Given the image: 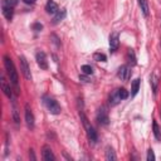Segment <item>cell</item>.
I'll use <instances>...</instances> for the list:
<instances>
[{"mask_svg": "<svg viewBox=\"0 0 161 161\" xmlns=\"http://www.w3.org/2000/svg\"><path fill=\"white\" fill-rule=\"evenodd\" d=\"M4 66H5V69H7V73L10 78V82L18 88V72L15 69V66L13 63V60L9 55H4Z\"/></svg>", "mask_w": 161, "mask_h": 161, "instance_id": "obj_1", "label": "cell"}, {"mask_svg": "<svg viewBox=\"0 0 161 161\" xmlns=\"http://www.w3.org/2000/svg\"><path fill=\"white\" fill-rule=\"evenodd\" d=\"M79 117H80V121H82V124H83V127L86 130V133H87V137L89 140V142L92 144H96L97 142V132L96 130L93 128V126L89 124V121L88 118L86 117V115L83 112H79Z\"/></svg>", "mask_w": 161, "mask_h": 161, "instance_id": "obj_2", "label": "cell"}, {"mask_svg": "<svg viewBox=\"0 0 161 161\" xmlns=\"http://www.w3.org/2000/svg\"><path fill=\"white\" fill-rule=\"evenodd\" d=\"M44 105L47 107V110L52 113V115H59L60 113V106L58 105V102L54 99V98H50V97H44Z\"/></svg>", "mask_w": 161, "mask_h": 161, "instance_id": "obj_3", "label": "cell"}, {"mask_svg": "<svg viewBox=\"0 0 161 161\" xmlns=\"http://www.w3.org/2000/svg\"><path fill=\"white\" fill-rule=\"evenodd\" d=\"M97 121L101 124V125H108L110 122V117H108V111H107V107L106 106H101L97 111Z\"/></svg>", "mask_w": 161, "mask_h": 161, "instance_id": "obj_4", "label": "cell"}, {"mask_svg": "<svg viewBox=\"0 0 161 161\" xmlns=\"http://www.w3.org/2000/svg\"><path fill=\"white\" fill-rule=\"evenodd\" d=\"M19 60H20V69H22V73L24 76V78L27 80H32V73H30V68L28 66V62L24 55H20L19 57Z\"/></svg>", "mask_w": 161, "mask_h": 161, "instance_id": "obj_5", "label": "cell"}, {"mask_svg": "<svg viewBox=\"0 0 161 161\" xmlns=\"http://www.w3.org/2000/svg\"><path fill=\"white\" fill-rule=\"evenodd\" d=\"M131 68L128 67V66H121L120 68H118V72H117V76H118V78L121 79V80H128L130 79V77H131Z\"/></svg>", "mask_w": 161, "mask_h": 161, "instance_id": "obj_6", "label": "cell"}, {"mask_svg": "<svg viewBox=\"0 0 161 161\" xmlns=\"http://www.w3.org/2000/svg\"><path fill=\"white\" fill-rule=\"evenodd\" d=\"M35 59H37V63L40 68L44 71L48 69V60H47V55L44 52H38L35 55Z\"/></svg>", "mask_w": 161, "mask_h": 161, "instance_id": "obj_7", "label": "cell"}, {"mask_svg": "<svg viewBox=\"0 0 161 161\" xmlns=\"http://www.w3.org/2000/svg\"><path fill=\"white\" fill-rule=\"evenodd\" d=\"M120 46V38L117 33H112L110 35V50L111 52H116Z\"/></svg>", "mask_w": 161, "mask_h": 161, "instance_id": "obj_8", "label": "cell"}, {"mask_svg": "<svg viewBox=\"0 0 161 161\" xmlns=\"http://www.w3.org/2000/svg\"><path fill=\"white\" fill-rule=\"evenodd\" d=\"M25 122L29 128L34 127V116H33V112H32L29 105H25Z\"/></svg>", "mask_w": 161, "mask_h": 161, "instance_id": "obj_9", "label": "cell"}, {"mask_svg": "<svg viewBox=\"0 0 161 161\" xmlns=\"http://www.w3.org/2000/svg\"><path fill=\"white\" fill-rule=\"evenodd\" d=\"M42 156H43V160H46V161H54L55 160V156H54V154H53V151L49 146H43Z\"/></svg>", "mask_w": 161, "mask_h": 161, "instance_id": "obj_10", "label": "cell"}, {"mask_svg": "<svg viewBox=\"0 0 161 161\" xmlns=\"http://www.w3.org/2000/svg\"><path fill=\"white\" fill-rule=\"evenodd\" d=\"M108 101H110V105H111V106H116V105H118V103L121 102V101H122V98H121V96H120V93H118V89H116V91H113V92L111 93Z\"/></svg>", "mask_w": 161, "mask_h": 161, "instance_id": "obj_11", "label": "cell"}, {"mask_svg": "<svg viewBox=\"0 0 161 161\" xmlns=\"http://www.w3.org/2000/svg\"><path fill=\"white\" fill-rule=\"evenodd\" d=\"M46 10H47V13H49V14H57V13L59 11L57 3L53 2V0H48V3L46 4Z\"/></svg>", "mask_w": 161, "mask_h": 161, "instance_id": "obj_12", "label": "cell"}, {"mask_svg": "<svg viewBox=\"0 0 161 161\" xmlns=\"http://www.w3.org/2000/svg\"><path fill=\"white\" fill-rule=\"evenodd\" d=\"M66 15H67L66 9H60L57 14H54V18H53V24H58L59 22H62V20L66 18Z\"/></svg>", "mask_w": 161, "mask_h": 161, "instance_id": "obj_13", "label": "cell"}, {"mask_svg": "<svg viewBox=\"0 0 161 161\" xmlns=\"http://www.w3.org/2000/svg\"><path fill=\"white\" fill-rule=\"evenodd\" d=\"M2 10H3V15L5 16L7 20H11L13 19L14 8H11V7H2Z\"/></svg>", "mask_w": 161, "mask_h": 161, "instance_id": "obj_14", "label": "cell"}, {"mask_svg": "<svg viewBox=\"0 0 161 161\" xmlns=\"http://www.w3.org/2000/svg\"><path fill=\"white\" fill-rule=\"evenodd\" d=\"M2 88H3V91H4V93H5V96H7L8 98H13V92H11V88H10V86H8V85H7L5 79H4V77H2Z\"/></svg>", "mask_w": 161, "mask_h": 161, "instance_id": "obj_15", "label": "cell"}, {"mask_svg": "<svg viewBox=\"0 0 161 161\" xmlns=\"http://www.w3.org/2000/svg\"><path fill=\"white\" fill-rule=\"evenodd\" d=\"M138 5L141 8V11H142V14L145 16H149V3H147V0H138Z\"/></svg>", "mask_w": 161, "mask_h": 161, "instance_id": "obj_16", "label": "cell"}, {"mask_svg": "<svg viewBox=\"0 0 161 161\" xmlns=\"http://www.w3.org/2000/svg\"><path fill=\"white\" fill-rule=\"evenodd\" d=\"M138 89H140V78H136L132 82V85H131V96L135 97L137 94Z\"/></svg>", "mask_w": 161, "mask_h": 161, "instance_id": "obj_17", "label": "cell"}, {"mask_svg": "<svg viewBox=\"0 0 161 161\" xmlns=\"http://www.w3.org/2000/svg\"><path fill=\"white\" fill-rule=\"evenodd\" d=\"M116 159H117V156H116L113 149L112 147H107L106 149V160L107 161H115Z\"/></svg>", "mask_w": 161, "mask_h": 161, "instance_id": "obj_18", "label": "cell"}, {"mask_svg": "<svg viewBox=\"0 0 161 161\" xmlns=\"http://www.w3.org/2000/svg\"><path fill=\"white\" fill-rule=\"evenodd\" d=\"M127 60L131 66H135L136 64V55H135V52L133 49H128L127 50Z\"/></svg>", "mask_w": 161, "mask_h": 161, "instance_id": "obj_19", "label": "cell"}, {"mask_svg": "<svg viewBox=\"0 0 161 161\" xmlns=\"http://www.w3.org/2000/svg\"><path fill=\"white\" fill-rule=\"evenodd\" d=\"M150 82H151V86H152L154 92H156V89H157V85H159V77H157L156 73H152V74H151Z\"/></svg>", "mask_w": 161, "mask_h": 161, "instance_id": "obj_20", "label": "cell"}, {"mask_svg": "<svg viewBox=\"0 0 161 161\" xmlns=\"http://www.w3.org/2000/svg\"><path fill=\"white\" fill-rule=\"evenodd\" d=\"M93 59L96 60V62H106L107 60V57L102 53H94L93 54Z\"/></svg>", "mask_w": 161, "mask_h": 161, "instance_id": "obj_21", "label": "cell"}, {"mask_svg": "<svg viewBox=\"0 0 161 161\" xmlns=\"http://www.w3.org/2000/svg\"><path fill=\"white\" fill-rule=\"evenodd\" d=\"M18 4V0H2V7H11L14 8Z\"/></svg>", "mask_w": 161, "mask_h": 161, "instance_id": "obj_22", "label": "cell"}, {"mask_svg": "<svg viewBox=\"0 0 161 161\" xmlns=\"http://www.w3.org/2000/svg\"><path fill=\"white\" fill-rule=\"evenodd\" d=\"M13 118H14V121H15V124L19 125V122H20V117H19V112H18V108H16L15 103L13 105Z\"/></svg>", "mask_w": 161, "mask_h": 161, "instance_id": "obj_23", "label": "cell"}, {"mask_svg": "<svg viewBox=\"0 0 161 161\" xmlns=\"http://www.w3.org/2000/svg\"><path fill=\"white\" fill-rule=\"evenodd\" d=\"M152 126H154V135H155V137H156L157 140H160V138H161V135H160V128H159V125H157L156 121H154Z\"/></svg>", "mask_w": 161, "mask_h": 161, "instance_id": "obj_24", "label": "cell"}, {"mask_svg": "<svg viewBox=\"0 0 161 161\" xmlns=\"http://www.w3.org/2000/svg\"><path fill=\"white\" fill-rule=\"evenodd\" d=\"M82 72H83V74H86V76H89V74H92L93 73V69H92V67L91 66H88V64H85V66H82Z\"/></svg>", "mask_w": 161, "mask_h": 161, "instance_id": "obj_25", "label": "cell"}, {"mask_svg": "<svg viewBox=\"0 0 161 161\" xmlns=\"http://www.w3.org/2000/svg\"><path fill=\"white\" fill-rule=\"evenodd\" d=\"M118 93H120V96H121L122 99H126L128 97V92L125 88H118Z\"/></svg>", "mask_w": 161, "mask_h": 161, "instance_id": "obj_26", "label": "cell"}, {"mask_svg": "<svg viewBox=\"0 0 161 161\" xmlns=\"http://www.w3.org/2000/svg\"><path fill=\"white\" fill-rule=\"evenodd\" d=\"M147 161H155V154H154L152 149H150L147 151Z\"/></svg>", "mask_w": 161, "mask_h": 161, "instance_id": "obj_27", "label": "cell"}, {"mask_svg": "<svg viewBox=\"0 0 161 161\" xmlns=\"http://www.w3.org/2000/svg\"><path fill=\"white\" fill-rule=\"evenodd\" d=\"M33 29H34L35 32H40V30L43 29V25H42V24H39V23H37V24L33 25Z\"/></svg>", "mask_w": 161, "mask_h": 161, "instance_id": "obj_28", "label": "cell"}, {"mask_svg": "<svg viewBox=\"0 0 161 161\" xmlns=\"http://www.w3.org/2000/svg\"><path fill=\"white\" fill-rule=\"evenodd\" d=\"M52 38H53V39H54V43H57V46H58V47H60V43H59V42H58V38H57V37H55V35H54V34H53V35H52Z\"/></svg>", "mask_w": 161, "mask_h": 161, "instance_id": "obj_29", "label": "cell"}, {"mask_svg": "<svg viewBox=\"0 0 161 161\" xmlns=\"http://www.w3.org/2000/svg\"><path fill=\"white\" fill-rule=\"evenodd\" d=\"M23 2H24L25 4H34L37 0H23Z\"/></svg>", "mask_w": 161, "mask_h": 161, "instance_id": "obj_30", "label": "cell"}, {"mask_svg": "<svg viewBox=\"0 0 161 161\" xmlns=\"http://www.w3.org/2000/svg\"><path fill=\"white\" fill-rule=\"evenodd\" d=\"M79 78H80V79H83V80H85V82H89V80H88V78H87L86 76H80Z\"/></svg>", "mask_w": 161, "mask_h": 161, "instance_id": "obj_31", "label": "cell"}, {"mask_svg": "<svg viewBox=\"0 0 161 161\" xmlns=\"http://www.w3.org/2000/svg\"><path fill=\"white\" fill-rule=\"evenodd\" d=\"M29 155H30V157H32V160H35V156H34V152H33V150H30V152H29Z\"/></svg>", "mask_w": 161, "mask_h": 161, "instance_id": "obj_32", "label": "cell"}]
</instances>
